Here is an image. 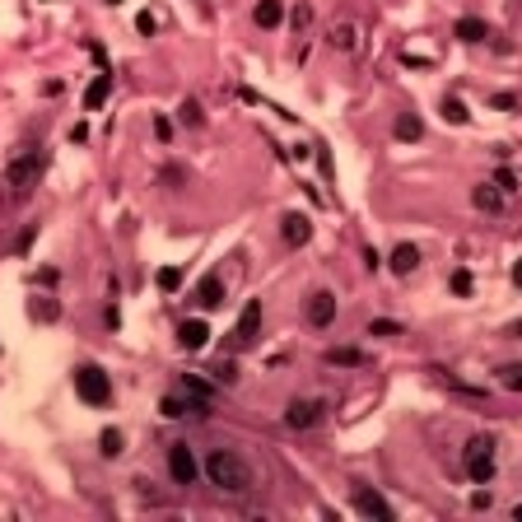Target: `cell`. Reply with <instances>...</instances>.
<instances>
[{
    "label": "cell",
    "mask_w": 522,
    "mask_h": 522,
    "mask_svg": "<svg viewBox=\"0 0 522 522\" xmlns=\"http://www.w3.org/2000/svg\"><path fill=\"white\" fill-rule=\"evenodd\" d=\"M205 480L215 485V490L233 494V499H247V494L257 490V471H252V461L243 452H233V448H215L210 457H205Z\"/></svg>",
    "instance_id": "cell-1"
},
{
    "label": "cell",
    "mask_w": 522,
    "mask_h": 522,
    "mask_svg": "<svg viewBox=\"0 0 522 522\" xmlns=\"http://www.w3.org/2000/svg\"><path fill=\"white\" fill-rule=\"evenodd\" d=\"M38 177H42V154L38 150L15 154V159L5 164V196L10 200H29L33 187H38Z\"/></svg>",
    "instance_id": "cell-2"
},
{
    "label": "cell",
    "mask_w": 522,
    "mask_h": 522,
    "mask_svg": "<svg viewBox=\"0 0 522 522\" xmlns=\"http://www.w3.org/2000/svg\"><path fill=\"white\" fill-rule=\"evenodd\" d=\"M461 466H466V476L476 480V485H490V480H494V438H490V434H480V438L466 443Z\"/></svg>",
    "instance_id": "cell-3"
},
{
    "label": "cell",
    "mask_w": 522,
    "mask_h": 522,
    "mask_svg": "<svg viewBox=\"0 0 522 522\" xmlns=\"http://www.w3.org/2000/svg\"><path fill=\"white\" fill-rule=\"evenodd\" d=\"M75 392L79 401H89V406H108L112 401V378L98 364H79L75 369Z\"/></svg>",
    "instance_id": "cell-4"
},
{
    "label": "cell",
    "mask_w": 522,
    "mask_h": 522,
    "mask_svg": "<svg viewBox=\"0 0 522 522\" xmlns=\"http://www.w3.org/2000/svg\"><path fill=\"white\" fill-rule=\"evenodd\" d=\"M168 476L177 480V485H196L200 461H196V452H191L187 443H173V448H168Z\"/></svg>",
    "instance_id": "cell-5"
},
{
    "label": "cell",
    "mask_w": 522,
    "mask_h": 522,
    "mask_svg": "<svg viewBox=\"0 0 522 522\" xmlns=\"http://www.w3.org/2000/svg\"><path fill=\"white\" fill-rule=\"evenodd\" d=\"M261 331V299H252V303L238 313V326H233V350H247L252 340H257Z\"/></svg>",
    "instance_id": "cell-6"
},
{
    "label": "cell",
    "mask_w": 522,
    "mask_h": 522,
    "mask_svg": "<svg viewBox=\"0 0 522 522\" xmlns=\"http://www.w3.org/2000/svg\"><path fill=\"white\" fill-rule=\"evenodd\" d=\"M317 420H322V401H313V397H294L290 406H285V425H290V429H313V425H317Z\"/></svg>",
    "instance_id": "cell-7"
},
{
    "label": "cell",
    "mask_w": 522,
    "mask_h": 522,
    "mask_svg": "<svg viewBox=\"0 0 522 522\" xmlns=\"http://www.w3.org/2000/svg\"><path fill=\"white\" fill-rule=\"evenodd\" d=\"M354 508H359L364 518H378V522H392V518H397V513H392V504H387L383 494H378V490H364V485L354 490Z\"/></svg>",
    "instance_id": "cell-8"
},
{
    "label": "cell",
    "mask_w": 522,
    "mask_h": 522,
    "mask_svg": "<svg viewBox=\"0 0 522 522\" xmlns=\"http://www.w3.org/2000/svg\"><path fill=\"white\" fill-rule=\"evenodd\" d=\"M308 322L313 326H331L336 322V294H326V290L313 294V299H308Z\"/></svg>",
    "instance_id": "cell-9"
},
{
    "label": "cell",
    "mask_w": 522,
    "mask_h": 522,
    "mask_svg": "<svg viewBox=\"0 0 522 522\" xmlns=\"http://www.w3.org/2000/svg\"><path fill=\"white\" fill-rule=\"evenodd\" d=\"M196 303L200 308H219V303H224V276H219V271H205V276H200Z\"/></svg>",
    "instance_id": "cell-10"
},
{
    "label": "cell",
    "mask_w": 522,
    "mask_h": 522,
    "mask_svg": "<svg viewBox=\"0 0 522 522\" xmlns=\"http://www.w3.org/2000/svg\"><path fill=\"white\" fill-rule=\"evenodd\" d=\"M159 411L168 415V420H182V415H210V401H196V397H164L159 401Z\"/></svg>",
    "instance_id": "cell-11"
},
{
    "label": "cell",
    "mask_w": 522,
    "mask_h": 522,
    "mask_svg": "<svg viewBox=\"0 0 522 522\" xmlns=\"http://www.w3.org/2000/svg\"><path fill=\"white\" fill-rule=\"evenodd\" d=\"M280 233H285V243H290V247H303L308 238H313V224H308V215L290 210V215L280 219Z\"/></svg>",
    "instance_id": "cell-12"
},
{
    "label": "cell",
    "mask_w": 522,
    "mask_h": 522,
    "mask_svg": "<svg viewBox=\"0 0 522 522\" xmlns=\"http://www.w3.org/2000/svg\"><path fill=\"white\" fill-rule=\"evenodd\" d=\"M177 340H182V350H205V340H210V326L200 322V317H191V322L177 326Z\"/></svg>",
    "instance_id": "cell-13"
},
{
    "label": "cell",
    "mask_w": 522,
    "mask_h": 522,
    "mask_svg": "<svg viewBox=\"0 0 522 522\" xmlns=\"http://www.w3.org/2000/svg\"><path fill=\"white\" fill-rule=\"evenodd\" d=\"M471 200H476V210H485V215H499V210H504V191L494 182H480L476 191H471Z\"/></svg>",
    "instance_id": "cell-14"
},
{
    "label": "cell",
    "mask_w": 522,
    "mask_h": 522,
    "mask_svg": "<svg viewBox=\"0 0 522 522\" xmlns=\"http://www.w3.org/2000/svg\"><path fill=\"white\" fill-rule=\"evenodd\" d=\"M108 93H112V70H103V75H93V84L84 89V108L98 112L103 103H108Z\"/></svg>",
    "instance_id": "cell-15"
},
{
    "label": "cell",
    "mask_w": 522,
    "mask_h": 522,
    "mask_svg": "<svg viewBox=\"0 0 522 522\" xmlns=\"http://www.w3.org/2000/svg\"><path fill=\"white\" fill-rule=\"evenodd\" d=\"M397 276H411V271H420V247L415 243H401L397 252H392V261H387Z\"/></svg>",
    "instance_id": "cell-16"
},
{
    "label": "cell",
    "mask_w": 522,
    "mask_h": 522,
    "mask_svg": "<svg viewBox=\"0 0 522 522\" xmlns=\"http://www.w3.org/2000/svg\"><path fill=\"white\" fill-rule=\"evenodd\" d=\"M452 33H457L461 42H485V38H490V29H485V19H476V15L457 19V24H452Z\"/></svg>",
    "instance_id": "cell-17"
},
{
    "label": "cell",
    "mask_w": 522,
    "mask_h": 522,
    "mask_svg": "<svg viewBox=\"0 0 522 522\" xmlns=\"http://www.w3.org/2000/svg\"><path fill=\"white\" fill-rule=\"evenodd\" d=\"M326 42L336 47V52H354V47H359V29H354V24H331Z\"/></svg>",
    "instance_id": "cell-18"
},
{
    "label": "cell",
    "mask_w": 522,
    "mask_h": 522,
    "mask_svg": "<svg viewBox=\"0 0 522 522\" xmlns=\"http://www.w3.org/2000/svg\"><path fill=\"white\" fill-rule=\"evenodd\" d=\"M252 19H257V29H280V19H285V5H280V0H261L257 10H252Z\"/></svg>",
    "instance_id": "cell-19"
},
{
    "label": "cell",
    "mask_w": 522,
    "mask_h": 522,
    "mask_svg": "<svg viewBox=\"0 0 522 522\" xmlns=\"http://www.w3.org/2000/svg\"><path fill=\"white\" fill-rule=\"evenodd\" d=\"M392 131H397V140H420V136H425V122H420L415 112H401Z\"/></svg>",
    "instance_id": "cell-20"
},
{
    "label": "cell",
    "mask_w": 522,
    "mask_h": 522,
    "mask_svg": "<svg viewBox=\"0 0 522 522\" xmlns=\"http://www.w3.org/2000/svg\"><path fill=\"white\" fill-rule=\"evenodd\" d=\"M29 313L38 317V322H56V317H61V303H56V299H47V294H38V299L29 303Z\"/></svg>",
    "instance_id": "cell-21"
},
{
    "label": "cell",
    "mask_w": 522,
    "mask_h": 522,
    "mask_svg": "<svg viewBox=\"0 0 522 522\" xmlns=\"http://www.w3.org/2000/svg\"><path fill=\"white\" fill-rule=\"evenodd\" d=\"M326 359H331V364H345V369H359V364H364V350H354V345H340V350H331Z\"/></svg>",
    "instance_id": "cell-22"
},
{
    "label": "cell",
    "mask_w": 522,
    "mask_h": 522,
    "mask_svg": "<svg viewBox=\"0 0 522 522\" xmlns=\"http://www.w3.org/2000/svg\"><path fill=\"white\" fill-rule=\"evenodd\" d=\"M443 117L452 126H466L471 122V112H466V103H461V98H443Z\"/></svg>",
    "instance_id": "cell-23"
},
{
    "label": "cell",
    "mask_w": 522,
    "mask_h": 522,
    "mask_svg": "<svg viewBox=\"0 0 522 522\" xmlns=\"http://www.w3.org/2000/svg\"><path fill=\"white\" fill-rule=\"evenodd\" d=\"M154 285H159V290H164V294L182 290V271H177V266H164V271H159V276H154Z\"/></svg>",
    "instance_id": "cell-24"
},
{
    "label": "cell",
    "mask_w": 522,
    "mask_h": 522,
    "mask_svg": "<svg viewBox=\"0 0 522 522\" xmlns=\"http://www.w3.org/2000/svg\"><path fill=\"white\" fill-rule=\"evenodd\" d=\"M182 387H187V397H196V401H210V397H215V387H210V383H200L196 373H187Z\"/></svg>",
    "instance_id": "cell-25"
},
{
    "label": "cell",
    "mask_w": 522,
    "mask_h": 522,
    "mask_svg": "<svg viewBox=\"0 0 522 522\" xmlns=\"http://www.w3.org/2000/svg\"><path fill=\"white\" fill-rule=\"evenodd\" d=\"M122 443H126V438H122L117 429H103V438H98V448H103V457H122Z\"/></svg>",
    "instance_id": "cell-26"
},
{
    "label": "cell",
    "mask_w": 522,
    "mask_h": 522,
    "mask_svg": "<svg viewBox=\"0 0 522 522\" xmlns=\"http://www.w3.org/2000/svg\"><path fill=\"white\" fill-rule=\"evenodd\" d=\"M290 24H294V33H308V29H313V5H294Z\"/></svg>",
    "instance_id": "cell-27"
},
{
    "label": "cell",
    "mask_w": 522,
    "mask_h": 522,
    "mask_svg": "<svg viewBox=\"0 0 522 522\" xmlns=\"http://www.w3.org/2000/svg\"><path fill=\"white\" fill-rule=\"evenodd\" d=\"M177 117H182L187 126H200V122H205V117H200V103H196V98H187L182 108H177Z\"/></svg>",
    "instance_id": "cell-28"
},
{
    "label": "cell",
    "mask_w": 522,
    "mask_h": 522,
    "mask_svg": "<svg viewBox=\"0 0 522 522\" xmlns=\"http://www.w3.org/2000/svg\"><path fill=\"white\" fill-rule=\"evenodd\" d=\"M448 285H452V294H457V299H466V294H471V271H452V280H448Z\"/></svg>",
    "instance_id": "cell-29"
},
{
    "label": "cell",
    "mask_w": 522,
    "mask_h": 522,
    "mask_svg": "<svg viewBox=\"0 0 522 522\" xmlns=\"http://www.w3.org/2000/svg\"><path fill=\"white\" fill-rule=\"evenodd\" d=\"M215 383H238V364H233V359L215 364Z\"/></svg>",
    "instance_id": "cell-30"
},
{
    "label": "cell",
    "mask_w": 522,
    "mask_h": 522,
    "mask_svg": "<svg viewBox=\"0 0 522 522\" xmlns=\"http://www.w3.org/2000/svg\"><path fill=\"white\" fill-rule=\"evenodd\" d=\"M494 187H499V191L508 196V191H518V177H513L508 168H499V173H494Z\"/></svg>",
    "instance_id": "cell-31"
},
{
    "label": "cell",
    "mask_w": 522,
    "mask_h": 522,
    "mask_svg": "<svg viewBox=\"0 0 522 522\" xmlns=\"http://www.w3.org/2000/svg\"><path fill=\"white\" fill-rule=\"evenodd\" d=\"M401 326L397 322H387V317H378V322H369V336H397Z\"/></svg>",
    "instance_id": "cell-32"
},
{
    "label": "cell",
    "mask_w": 522,
    "mask_h": 522,
    "mask_svg": "<svg viewBox=\"0 0 522 522\" xmlns=\"http://www.w3.org/2000/svg\"><path fill=\"white\" fill-rule=\"evenodd\" d=\"M490 108H499V112H513V108H518V98H513V93H494V98H490Z\"/></svg>",
    "instance_id": "cell-33"
},
{
    "label": "cell",
    "mask_w": 522,
    "mask_h": 522,
    "mask_svg": "<svg viewBox=\"0 0 522 522\" xmlns=\"http://www.w3.org/2000/svg\"><path fill=\"white\" fill-rule=\"evenodd\" d=\"M154 136H159V140H173V122H168V117H154Z\"/></svg>",
    "instance_id": "cell-34"
},
{
    "label": "cell",
    "mask_w": 522,
    "mask_h": 522,
    "mask_svg": "<svg viewBox=\"0 0 522 522\" xmlns=\"http://www.w3.org/2000/svg\"><path fill=\"white\" fill-rule=\"evenodd\" d=\"M136 29L145 33V38H154V29H159V24H154V15H140V19H136Z\"/></svg>",
    "instance_id": "cell-35"
},
{
    "label": "cell",
    "mask_w": 522,
    "mask_h": 522,
    "mask_svg": "<svg viewBox=\"0 0 522 522\" xmlns=\"http://www.w3.org/2000/svg\"><path fill=\"white\" fill-rule=\"evenodd\" d=\"M513 285H518V290H522V261H518V266H513Z\"/></svg>",
    "instance_id": "cell-36"
},
{
    "label": "cell",
    "mask_w": 522,
    "mask_h": 522,
    "mask_svg": "<svg viewBox=\"0 0 522 522\" xmlns=\"http://www.w3.org/2000/svg\"><path fill=\"white\" fill-rule=\"evenodd\" d=\"M513 522H522V504H518V508H513Z\"/></svg>",
    "instance_id": "cell-37"
},
{
    "label": "cell",
    "mask_w": 522,
    "mask_h": 522,
    "mask_svg": "<svg viewBox=\"0 0 522 522\" xmlns=\"http://www.w3.org/2000/svg\"><path fill=\"white\" fill-rule=\"evenodd\" d=\"M108 5H122V0H108Z\"/></svg>",
    "instance_id": "cell-38"
}]
</instances>
